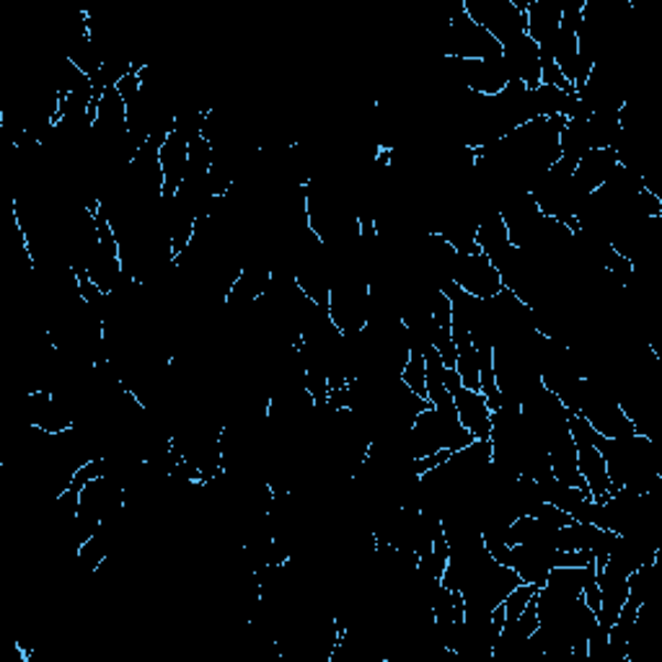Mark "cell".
<instances>
[{
	"mask_svg": "<svg viewBox=\"0 0 662 662\" xmlns=\"http://www.w3.org/2000/svg\"><path fill=\"white\" fill-rule=\"evenodd\" d=\"M451 282L460 293L476 297V301H495L504 290L502 274L485 251L471 257H456L451 270Z\"/></svg>",
	"mask_w": 662,
	"mask_h": 662,
	"instance_id": "obj_1",
	"label": "cell"
},
{
	"mask_svg": "<svg viewBox=\"0 0 662 662\" xmlns=\"http://www.w3.org/2000/svg\"><path fill=\"white\" fill-rule=\"evenodd\" d=\"M451 397L456 404L458 422L474 435V441H489L492 437V409H489L485 393L456 386Z\"/></svg>",
	"mask_w": 662,
	"mask_h": 662,
	"instance_id": "obj_2",
	"label": "cell"
},
{
	"mask_svg": "<svg viewBox=\"0 0 662 662\" xmlns=\"http://www.w3.org/2000/svg\"><path fill=\"white\" fill-rule=\"evenodd\" d=\"M399 381L406 386L414 397L427 401V366H425V352H416V349H409V357L401 368Z\"/></svg>",
	"mask_w": 662,
	"mask_h": 662,
	"instance_id": "obj_3",
	"label": "cell"
}]
</instances>
